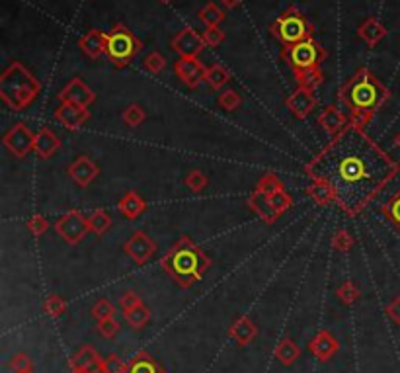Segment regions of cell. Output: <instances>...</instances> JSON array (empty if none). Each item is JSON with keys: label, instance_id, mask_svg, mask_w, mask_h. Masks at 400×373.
<instances>
[{"label": "cell", "instance_id": "cell-12", "mask_svg": "<svg viewBox=\"0 0 400 373\" xmlns=\"http://www.w3.org/2000/svg\"><path fill=\"white\" fill-rule=\"evenodd\" d=\"M170 45H172V49H174L180 57H197V55L203 51V47H207L203 37L199 36L195 30H192V28H184V30H180V32L174 36Z\"/></svg>", "mask_w": 400, "mask_h": 373}, {"label": "cell", "instance_id": "cell-38", "mask_svg": "<svg viewBox=\"0 0 400 373\" xmlns=\"http://www.w3.org/2000/svg\"><path fill=\"white\" fill-rule=\"evenodd\" d=\"M336 293H338L340 301L344 303V305H352L353 301L359 299V289H357V286L353 281H344Z\"/></svg>", "mask_w": 400, "mask_h": 373}, {"label": "cell", "instance_id": "cell-24", "mask_svg": "<svg viewBox=\"0 0 400 373\" xmlns=\"http://www.w3.org/2000/svg\"><path fill=\"white\" fill-rule=\"evenodd\" d=\"M258 334L256 325L248 319V317H238L231 326V337L238 346H248Z\"/></svg>", "mask_w": 400, "mask_h": 373}, {"label": "cell", "instance_id": "cell-15", "mask_svg": "<svg viewBox=\"0 0 400 373\" xmlns=\"http://www.w3.org/2000/svg\"><path fill=\"white\" fill-rule=\"evenodd\" d=\"M285 106L291 109V114L297 118V120H304V118H309L311 111L316 108L315 92L299 86L291 96L285 100Z\"/></svg>", "mask_w": 400, "mask_h": 373}, {"label": "cell", "instance_id": "cell-8", "mask_svg": "<svg viewBox=\"0 0 400 373\" xmlns=\"http://www.w3.org/2000/svg\"><path fill=\"white\" fill-rule=\"evenodd\" d=\"M55 231H57V235L67 244L76 246L78 242L85 241V237L90 233L88 217H85L80 211H76V209H71V211H67L65 215L57 219Z\"/></svg>", "mask_w": 400, "mask_h": 373}, {"label": "cell", "instance_id": "cell-21", "mask_svg": "<svg viewBox=\"0 0 400 373\" xmlns=\"http://www.w3.org/2000/svg\"><path fill=\"white\" fill-rule=\"evenodd\" d=\"M78 45L82 47L88 57L98 59L102 55H106V47H108V34L100 32V30H90L88 34L78 39Z\"/></svg>", "mask_w": 400, "mask_h": 373}, {"label": "cell", "instance_id": "cell-50", "mask_svg": "<svg viewBox=\"0 0 400 373\" xmlns=\"http://www.w3.org/2000/svg\"><path fill=\"white\" fill-rule=\"evenodd\" d=\"M98 330L104 338H113L120 332V325L115 323V319H108V321L98 323Z\"/></svg>", "mask_w": 400, "mask_h": 373}, {"label": "cell", "instance_id": "cell-51", "mask_svg": "<svg viewBox=\"0 0 400 373\" xmlns=\"http://www.w3.org/2000/svg\"><path fill=\"white\" fill-rule=\"evenodd\" d=\"M387 315L392 323L400 325V297H397L395 301H390L387 305Z\"/></svg>", "mask_w": 400, "mask_h": 373}, {"label": "cell", "instance_id": "cell-48", "mask_svg": "<svg viewBox=\"0 0 400 373\" xmlns=\"http://www.w3.org/2000/svg\"><path fill=\"white\" fill-rule=\"evenodd\" d=\"M10 370L14 373L27 372V370H34V363H32L30 356L25 352H20V354H16L12 360H10Z\"/></svg>", "mask_w": 400, "mask_h": 373}, {"label": "cell", "instance_id": "cell-13", "mask_svg": "<svg viewBox=\"0 0 400 373\" xmlns=\"http://www.w3.org/2000/svg\"><path fill=\"white\" fill-rule=\"evenodd\" d=\"M59 100H61V102L74 104V106H78V108L88 109L90 104H94L96 94H94L92 88H88V86L85 85L82 78H73V81L59 92Z\"/></svg>", "mask_w": 400, "mask_h": 373}, {"label": "cell", "instance_id": "cell-4", "mask_svg": "<svg viewBox=\"0 0 400 373\" xmlns=\"http://www.w3.org/2000/svg\"><path fill=\"white\" fill-rule=\"evenodd\" d=\"M39 92V81L20 61L10 63L0 76V98L14 111H24L25 108H30Z\"/></svg>", "mask_w": 400, "mask_h": 373}, {"label": "cell", "instance_id": "cell-29", "mask_svg": "<svg viewBox=\"0 0 400 373\" xmlns=\"http://www.w3.org/2000/svg\"><path fill=\"white\" fill-rule=\"evenodd\" d=\"M205 81L213 90H221V88L229 85L231 72L227 71V67H223V65H211V67H207Z\"/></svg>", "mask_w": 400, "mask_h": 373}, {"label": "cell", "instance_id": "cell-9", "mask_svg": "<svg viewBox=\"0 0 400 373\" xmlns=\"http://www.w3.org/2000/svg\"><path fill=\"white\" fill-rule=\"evenodd\" d=\"M4 147L12 153L16 158H24L27 157L32 151H34V143H36V133H32V129L25 125L24 121L12 125L4 139H2Z\"/></svg>", "mask_w": 400, "mask_h": 373}, {"label": "cell", "instance_id": "cell-36", "mask_svg": "<svg viewBox=\"0 0 400 373\" xmlns=\"http://www.w3.org/2000/svg\"><path fill=\"white\" fill-rule=\"evenodd\" d=\"M43 311L53 317V319H59L65 311H67V303L59 295H49L45 303H43Z\"/></svg>", "mask_w": 400, "mask_h": 373}, {"label": "cell", "instance_id": "cell-53", "mask_svg": "<svg viewBox=\"0 0 400 373\" xmlns=\"http://www.w3.org/2000/svg\"><path fill=\"white\" fill-rule=\"evenodd\" d=\"M392 145H395V147H397V149L400 151V133H397V135H395V139H392Z\"/></svg>", "mask_w": 400, "mask_h": 373}, {"label": "cell", "instance_id": "cell-37", "mask_svg": "<svg viewBox=\"0 0 400 373\" xmlns=\"http://www.w3.org/2000/svg\"><path fill=\"white\" fill-rule=\"evenodd\" d=\"M129 373H162V370L151 358H146L145 354H143V356L135 358L133 365L129 367Z\"/></svg>", "mask_w": 400, "mask_h": 373}, {"label": "cell", "instance_id": "cell-47", "mask_svg": "<svg viewBox=\"0 0 400 373\" xmlns=\"http://www.w3.org/2000/svg\"><path fill=\"white\" fill-rule=\"evenodd\" d=\"M104 373H129V365L120 356L109 354L108 358H104Z\"/></svg>", "mask_w": 400, "mask_h": 373}, {"label": "cell", "instance_id": "cell-31", "mask_svg": "<svg viewBox=\"0 0 400 373\" xmlns=\"http://www.w3.org/2000/svg\"><path fill=\"white\" fill-rule=\"evenodd\" d=\"M88 225H90V233H94V235H104V233L111 227V217H109L104 209H96L92 215L88 217Z\"/></svg>", "mask_w": 400, "mask_h": 373}, {"label": "cell", "instance_id": "cell-6", "mask_svg": "<svg viewBox=\"0 0 400 373\" xmlns=\"http://www.w3.org/2000/svg\"><path fill=\"white\" fill-rule=\"evenodd\" d=\"M141 47H143V43L135 37V34L129 28L115 24L108 34L106 55L118 69H123L125 65H129L133 61V57L141 51Z\"/></svg>", "mask_w": 400, "mask_h": 373}, {"label": "cell", "instance_id": "cell-35", "mask_svg": "<svg viewBox=\"0 0 400 373\" xmlns=\"http://www.w3.org/2000/svg\"><path fill=\"white\" fill-rule=\"evenodd\" d=\"M217 102L219 106L225 109V111H234L236 108H241L243 98H241V94L236 90H225V92L219 94Z\"/></svg>", "mask_w": 400, "mask_h": 373}, {"label": "cell", "instance_id": "cell-10", "mask_svg": "<svg viewBox=\"0 0 400 373\" xmlns=\"http://www.w3.org/2000/svg\"><path fill=\"white\" fill-rule=\"evenodd\" d=\"M123 251L127 253V256L133 260L135 264L141 266L146 264L153 258V254L157 251V244L146 235L145 231H135L133 235L127 239V242H125Z\"/></svg>", "mask_w": 400, "mask_h": 373}, {"label": "cell", "instance_id": "cell-1", "mask_svg": "<svg viewBox=\"0 0 400 373\" xmlns=\"http://www.w3.org/2000/svg\"><path fill=\"white\" fill-rule=\"evenodd\" d=\"M304 170L326 182L340 209L357 215L397 176L399 164L362 127L348 123Z\"/></svg>", "mask_w": 400, "mask_h": 373}, {"label": "cell", "instance_id": "cell-25", "mask_svg": "<svg viewBox=\"0 0 400 373\" xmlns=\"http://www.w3.org/2000/svg\"><path fill=\"white\" fill-rule=\"evenodd\" d=\"M357 36L362 37L369 47H375L377 43L387 36V28L381 24L377 18H367L364 24L359 25Z\"/></svg>", "mask_w": 400, "mask_h": 373}, {"label": "cell", "instance_id": "cell-27", "mask_svg": "<svg viewBox=\"0 0 400 373\" xmlns=\"http://www.w3.org/2000/svg\"><path fill=\"white\" fill-rule=\"evenodd\" d=\"M276 360L281 363V365H293L295 361L299 360V356H301V348L293 342L291 338H283L281 342H279L278 346H276Z\"/></svg>", "mask_w": 400, "mask_h": 373}, {"label": "cell", "instance_id": "cell-28", "mask_svg": "<svg viewBox=\"0 0 400 373\" xmlns=\"http://www.w3.org/2000/svg\"><path fill=\"white\" fill-rule=\"evenodd\" d=\"M295 83L315 92L318 86L324 83V74L320 69H307V71H295Z\"/></svg>", "mask_w": 400, "mask_h": 373}, {"label": "cell", "instance_id": "cell-18", "mask_svg": "<svg viewBox=\"0 0 400 373\" xmlns=\"http://www.w3.org/2000/svg\"><path fill=\"white\" fill-rule=\"evenodd\" d=\"M90 118V111L86 108H78L74 104H69V102H61L59 108L55 109V120L59 121L61 125H65L67 129H78L80 125H85L86 121Z\"/></svg>", "mask_w": 400, "mask_h": 373}, {"label": "cell", "instance_id": "cell-23", "mask_svg": "<svg viewBox=\"0 0 400 373\" xmlns=\"http://www.w3.org/2000/svg\"><path fill=\"white\" fill-rule=\"evenodd\" d=\"M118 209H120V213H122L125 219H129V221H135L137 217H141L145 213L146 204L145 200L139 195L137 192H127L123 195L122 200H120V204H118Z\"/></svg>", "mask_w": 400, "mask_h": 373}, {"label": "cell", "instance_id": "cell-16", "mask_svg": "<svg viewBox=\"0 0 400 373\" xmlns=\"http://www.w3.org/2000/svg\"><path fill=\"white\" fill-rule=\"evenodd\" d=\"M98 174H100L98 164L96 162H92L86 155H80V157L76 158V160H73L71 167H69V176H71L74 180V184L80 186V188L90 186V184L98 178Z\"/></svg>", "mask_w": 400, "mask_h": 373}, {"label": "cell", "instance_id": "cell-22", "mask_svg": "<svg viewBox=\"0 0 400 373\" xmlns=\"http://www.w3.org/2000/svg\"><path fill=\"white\" fill-rule=\"evenodd\" d=\"M61 147V141L55 133L51 131L49 127H41L36 133V143H34V153L39 158H49L53 157Z\"/></svg>", "mask_w": 400, "mask_h": 373}, {"label": "cell", "instance_id": "cell-7", "mask_svg": "<svg viewBox=\"0 0 400 373\" xmlns=\"http://www.w3.org/2000/svg\"><path fill=\"white\" fill-rule=\"evenodd\" d=\"M281 57L291 67L293 72L307 71V69H320V63L326 59V51L311 37V39H304L301 43L283 47Z\"/></svg>", "mask_w": 400, "mask_h": 373}, {"label": "cell", "instance_id": "cell-19", "mask_svg": "<svg viewBox=\"0 0 400 373\" xmlns=\"http://www.w3.org/2000/svg\"><path fill=\"white\" fill-rule=\"evenodd\" d=\"M248 205L254 209L256 213H258V217H260L264 223H267V225H274V223L279 219V213L276 211V207L271 205L269 195H267L266 192H262V190H258V188H256L254 192H252V195L248 198Z\"/></svg>", "mask_w": 400, "mask_h": 373}, {"label": "cell", "instance_id": "cell-40", "mask_svg": "<svg viewBox=\"0 0 400 373\" xmlns=\"http://www.w3.org/2000/svg\"><path fill=\"white\" fill-rule=\"evenodd\" d=\"M269 200H271V205L276 207V211H278L279 215H281V213H285V211H287V209L293 205L291 195L285 192V188H281V190H278V192L271 193V195H269Z\"/></svg>", "mask_w": 400, "mask_h": 373}, {"label": "cell", "instance_id": "cell-52", "mask_svg": "<svg viewBox=\"0 0 400 373\" xmlns=\"http://www.w3.org/2000/svg\"><path fill=\"white\" fill-rule=\"evenodd\" d=\"M221 2H223V4H225L227 8H234V6H238V4H241L243 0H221Z\"/></svg>", "mask_w": 400, "mask_h": 373}, {"label": "cell", "instance_id": "cell-2", "mask_svg": "<svg viewBox=\"0 0 400 373\" xmlns=\"http://www.w3.org/2000/svg\"><path fill=\"white\" fill-rule=\"evenodd\" d=\"M390 98L388 88L375 74L359 69L350 78V83L340 90V102L352 111L350 123L364 129L375 116V111L383 108Z\"/></svg>", "mask_w": 400, "mask_h": 373}, {"label": "cell", "instance_id": "cell-32", "mask_svg": "<svg viewBox=\"0 0 400 373\" xmlns=\"http://www.w3.org/2000/svg\"><path fill=\"white\" fill-rule=\"evenodd\" d=\"M223 20H225V12L219 8L217 4H213V2L207 4L203 10H199V22L205 24L207 28L209 25H219Z\"/></svg>", "mask_w": 400, "mask_h": 373}, {"label": "cell", "instance_id": "cell-33", "mask_svg": "<svg viewBox=\"0 0 400 373\" xmlns=\"http://www.w3.org/2000/svg\"><path fill=\"white\" fill-rule=\"evenodd\" d=\"M383 213H385V217H387L388 221L400 231V190L388 200L387 204H385Z\"/></svg>", "mask_w": 400, "mask_h": 373}, {"label": "cell", "instance_id": "cell-20", "mask_svg": "<svg viewBox=\"0 0 400 373\" xmlns=\"http://www.w3.org/2000/svg\"><path fill=\"white\" fill-rule=\"evenodd\" d=\"M348 123H350V120L344 116V111L338 106H326L322 109V114L318 116V125L332 137H336Z\"/></svg>", "mask_w": 400, "mask_h": 373}, {"label": "cell", "instance_id": "cell-14", "mask_svg": "<svg viewBox=\"0 0 400 373\" xmlns=\"http://www.w3.org/2000/svg\"><path fill=\"white\" fill-rule=\"evenodd\" d=\"M73 373H104V360L92 346H82L71 360Z\"/></svg>", "mask_w": 400, "mask_h": 373}, {"label": "cell", "instance_id": "cell-17", "mask_svg": "<svg viewBox=\"0 0 400 373\" xmlns=\"http://www.w3.org/2000/svg\"><path fill=\"white\" fill-rule=\"evenodd\" d=\"M309 350L313 352L316 360L328 361L334 358V354L340 350V342L334 338L332 332L328 330H318L315 334V338L309 342Z\"/></svg>", "mask_w": 400, "mask_h": 373}, {"label": "cell", "instance_id": "cell-39", "mask_svg": "<svg viewBox=\"0 0 400 373\" xmlns=\"http://www.w3.org/2000/svg\"><path fill=\"white\" fill-rule=\"evenodd\" d=\"M92 317L96 319L98 323H102V321H108V319H113V315H115V307L108 301V299H100V301L92 307Z\"/></svg>", "mask_w": 400, "mask_h": 373}, {"label": "cell", "instance_id": "cell-49", "mask_svg": "<svg viewBox=\"0 0 400 373\" xmlns=\"http://www.w3.org/2000/svg\"><path fill=\"white\" fill-rule=\"evenodd\" d=\"M141 297L135 293V291H125L122 297H120V301H118V305H120V309H122V313H127V311H131L133 307H137V305H141Z\"/></svg>", "mask_w": 400, "mask_h": 373}, {"label": "cell", "instance_id": "cell-42", "mask_svg": "<svg viewBox=\"0 0 400 373\" xmlns=\"http://www.w3.org/2000/svg\"><path fill=\"white\" fill-rule=\"evenodd\" d=\"M332 246L338 251V253H348L352 251L353 246V237L348 233V231H336L334 237H332Z\"/></svg>", "mask_w": 400, "mask_h": 373}, {"label": "cell", "instance_id": "cell-30", "mask_svg": "<svg viewBox=\"0 0 400 373\" xmlns=\"http://www.w3.org/2000/svg\"><path fill=\"white\" fill-rule=\"evenodd\" d=\"M123 317H125V321L133 326V328H143V326L151 321V311H148V307H145V305L141 303V305L133 307L131 311L123 313Z\"/></svg>", "mask_w": 400, "mask_h": 373}, {"label": "cell", "instance_id": "cell-46", "mask_svg": "<svg viewBox=\"0 0 400 373\" xmlns=\"http://www.w3.org/2000/svg\"><path fill=\"white\" fill-rule=\"evenodd\" d=\"M25 227L27 231L34 235V237H41V235H45L49 229V221L47 217L43 215H32L27 219V223H25Z\"/></svg>", "mask_w": 400, "mask_h": 373}, {"label": "cell", "instance_id": "cell-5", "mask_svg": "<svg viewBox=\"0 0 400 373\" xmlns=\"http://www.w3.org/2000/svg\"><path fill=\"white\" fill-rule=\"evenodd\" d=\"M269 32L283 47H289L295 43H301L304 39H311L315 30H313V24L307 20V16L291 6L271 24Z\"/></svg>", "mask_w": 400, "mask_h": 373}, {"label": "cell", "instance_id": "cell-45", "mask_svg": "<svg viewBox=\"0 0 400 373\" xmlns=\"http://www.w3.org/2000/svg\"><path fill=\"white\" fill-rule=\"evenodd\" d=\"M258 190H262V192H266L267 195H271L274 192H278L281 188H285L283 186V182L279 180L276 174H266V176H262L260 182H258V186H256Z\"/></svg>", "mask_w": 400, "mask_h": 373}, {"label": "cell", "instance_id": "cell-55", "mask_svg": "<svg viewBox=\"0 0 400 373\" xmlns=\"http://www.w3.org/2000/svg\"><path fill=\"white\" fill-rule=\"evenodd\" d=\"M22 373H36L34 370H27V372H22Z\"/></svg>", "mask_w": 400, "mask_h": 373}, {"label": "cell", "instance_id": "cell-11", "mask_svg": "<svg viewBox=\"0 0 400 373\" xmlns=\"http://www.w3.org/2000/svg\"><path fill=\"white\" fill-rule=\"evenodd\" d=\"M174 71L188 88H197L205 81L207 67H203V63L197 57H180V61H176L174 65Z\"/></svg>", "mask_w": 400, "mask_h": 373}, {"label": "cell", "instance_id": "cell-34", "mask_svg": "<svg viewBox=\"0 0 400 373\" xmlns=\"http://www.w3.org/2000/svg\"><path fill=\"white\" fill-rule=\"evenodd\" d=\"M145 120L146 111L145 108L139 106V104H131V106H127L125 111H123V121H125L129 127H137V125H141Z\"/></svg>", "mask_w": 400, "mask_h": 373}, {"label": "cell", "instance_id": "cell-41", "mask_svg": "<svg viewBox=\"0 0 400 373\" xmlns=\"http://www.w3.org/2000/svg\"><path fill=\"white\" fill-rule=\"evenodd\" d=\"M145 69L151 74H160V72L166 69V59L162 57V53H158V51H153V53H148L145 59Z\"/></svg>", "mask_w": 400, "mask_h": 373}, {"label": "cell", "instance_id": "cell-26", "mask_svg": "<svg viewBox=\"0 0 400 373\" xmlns=\"http://www.w3.org/2000/svg\"><path fill=\"white\" fill-rule=\"evenodd\" d=\"M307 193H309V195L313 198V202H315L316 205H320V207L336 204V202H334V192H332V188L328 186L326 182L318 180V178H313V182H311L309 188H307Z\"/></svg>", "mask_w": 400, "mask_h": 373}, {"label": "cell", "instance_id": "cell-43", "mask_svg": "<svg viewBox=\"0 0 400 373\" xmlns=\"http://www.w3.org/2000/svg\"><path fill=\"white\" fill-rule=\"evenodd\" d=\"M207 184V176L201 172V170H192L188 176H186V186L192 190V192H201V190H205Z\"/></svg>", "mask_w": 400, "mask_h": 373}, {"label": "cell", "instance_id": "cell-54", "mask_svg": "<svg viewBox=\"0 0 400 373\" xmlns=\"http://www.w3.org/2000/svg\"><path fill=\"white\" fill-rule=\"evenodd\" d=\"M160 2H162V4H170L172 0H160Z\"/></svg>", "mask_w": 400, "mask_h": 373}, {"label": "cell", "instance_id": "cell-3", "mask_svg": "<svg viewBox=\"0 0 400 373\" xmlns=\"http://www.w3.org/2000/svg\"><path fill=\"white\" fill-rule=\"evenodd\" d=\"M160 266L164 268V272L170 277L178 281L180 288L188 289L192 288L197 279L203 277V274L211 266V260L188 235H184L182 239L164 254Z\"/></svg>", "mask_w": 400, "mask_h": 373}, {"label": "cell", "instance_id": "cell-44", "mask_svg": "<svg viewBox=\"0 0 400 373\" xmlns=\"http://www.w3.org/2000/svg\"><path fill=\"white\" fill-rule=\"evenodd\" d=\"M201 37H203L207 47H219L225 41V32L219 25H209V28L203 30V36Z\"/></svg>", "mask_w": 400, "mask_h": 373}]
</instances>
